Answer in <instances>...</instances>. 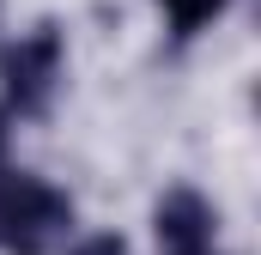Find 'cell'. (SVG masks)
<instances>
[{
    "label": "cell",
    "mask_w": 261,
    "mask_h": 255,
    "mask_svg": "<svg viewBox=\"0 0 261 255\" xmlns=\"http://www.w3.org/2000/svg\"><path fill=\"white\" fill-rule=\"evenodd\" d=\"M73 225V200L37 176L0 183V243L12 255H49Z\"/></svg>",
    "instance_id": "6da1fadb"
},
{
    "label": "cell",
    "mask_w": 261,
    "mask_h": 255,
    "mask_svg": "<svg viewBox=\"0 0 261 255\" xmlns=\"http://www.w3.org/2000/svg\"><path fill=\"white\" fill-rule=\"evenodd\" d=\"M0 158H6V116H0Z\"/></svg>",
    "instance_id": "8992f818"
},
{
    "label": "cell",
    "mask_w": 261,
    "mask_h": 255,
    "mask_svg": "<svg viewBox=\"0 0 261 255\" xmlns=\"http://www.w3.org/2000/svg\"><path fill=\"white\" fill-rule=\"evenodd\" d=\"M0 85H6V104L18 116H43L55 85H61V31L55 24H37L31 37H18L12 49H0Z\"/></svg>",
    "instance_id": "7a4b0ae2"
},
{
    "label": "cell",
    "mask_w": 261,
    "mask_h": 255,
    "mask_svg": "<svg viewBox=\"0 0 261 255\" xmlns=\"http://www.w3.org/2000/svg\"><path fill=\"white\" fill-rule=\"evenodd\" d=\"M158 255H206L213 249V207L195 189H170L158 200Z\"/></svg>",
    "instance_id": "3957f363"
},
{
    "label": "cell",
    "mask_w": 261,
    "mask_h": 255,
    "mask_svg": "<svg viewBox=\"0 0 261 255\" xmlns=\"http://www.w3.org/2000/svg\"><path fill=\"white\" fill-rule=\"evenodd\" d=\"M164 6V18H170V31L176 37H195L206 18H219L225 12V0H158Z\"/></svg>",
    "instance_id": "277c9868"
},
{
    "label": "cell",
    "mask_w": 261,
    "mask_h": 255,
    "mask_svg": "<svg viewBox=\"0 0 261 255\" xmlns=\"http://www.w3.org/2000/svg\"><path fill=\"white\" fill-rule=\"evenodd\" d=\"M73 255H128V243H122V237H85Z\"/></svg>",
    "instance_id": "5b68a950"
}]
</instances>
